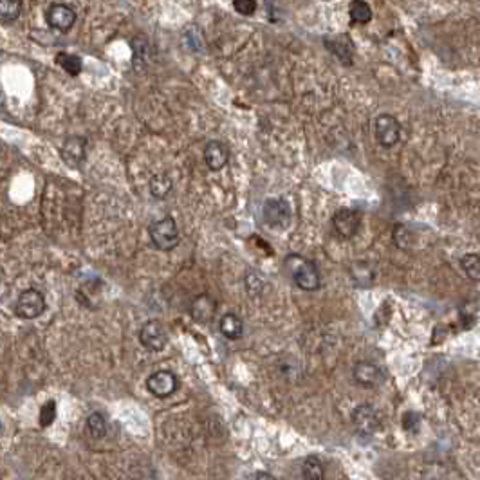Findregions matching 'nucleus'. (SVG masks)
Segmentation results:
<instances>
[{"mask_svg":"<svg viewBox=\"0 0 480 480\" xmlns=\"http://www.w3.org/2000/svg\"><path fill=\"white\" fill-rule=\"evenodd\" d=\"M286 266H288L292 280H294L298 288L303 289V291H316V289H320L322 278H320L316 266L311 260L300 257V255H289L286 258Z\"/></svg>","mask_w":480,"mask_h":480,"instance_id":"nucleus-1","label":"nucleus"},{"mask_svg":"<svg viewBox=\"0 0 480 480\" xmlns=\"http://www.w3.org/2000/svg\"><path fill=\"white\" fill-rule=\"evenodd\" d=\"M149 235L152 244L159 251H172L181 242L177 224H175V220L172 217H164L161 220H155V223L150 224Z\"/></svg>","mask_w":480,"mask_h":480,"instance_id":"nucleus-2","label":"nucleus"},{"mask_svg":"<svg viewBox=\"0 0 480 480\" xmlns=\"http://www.w3.org/2000/svg\"><path fill=\"white\" fill-rule=\"evenodd\" d=\"M45 311V298L38 289H25L16 300L15 312L22 320H35Z\"/></svg>","mask_w":480,"mask_h":480,"instance_id":"nucleus-3","label":"nucleus"},{"mask_svg":"<svg viewBox=\"0 0 480 480\" xmlns=\"http://www.w3.org/2000/svg\"><path fill=\"white\" fill-rule=\"evenodd\" d=\"M264 220L269 228L283 229L291 224V206L283 199H269L264 203Z\"/></svg>","mask_w":480,"mask_h":480,"instance_id":"nucleus-4","label":"nucleus"},{"mask_svg":"<svg viewBox=\"0 0 480 480\" xmlns=\"http://www.w3.org/2000/svg\"><path fill=\"white\" fill-rule=\"evenodd\" d=\"M352 422L362 435H374L379 428L381 421L377 416V410L372 405H359L352 412Z\"/></svg>","mask_w":480,"mask_h":480,"instance_id":"nucleus-5","label":"nucleus"},{"mask_svg":"<svg viewBox=\"0 0 480 480\" xmlns=\"http://www.w3.org/2000/svg\"><path fill=\"white\" fill-rule=\"evenodd\" d=\"M139 342L144 349H149L152 352H161L168 343V336H166V331L164 327L161 325V322L157 320H150V322L144 323L139 331Z\"/></svg>","mask_w":480,"mask_h":480,"instance_id":"nucleus-6","label":"nucleus"},{"mask_svg":"<svg viewBox=\"0 0 480 480\" xmlns=\"http://www.w3.org/2000/svg\"><path fill=\"white\" fill-rule=\"evenodd\" d=\"M376 138L381 147L392 149L401 138V123L394 116L381 114L376 119Z\"/></svg>","mask_w":480,"mask_h":480,"instance_id":"nucleus-7","label":"nucleus"},{"mask_svg":"<svg viewBox=\"0 0 480 480\" xmlns=\"http://www.w3.org/2000/svg\"><path fill=\"white\" fill-rule=\"evenodd\" d=\"M332 224H334V228H336L340 237L352 238V237H356V233L359 231V226H362V215H359V212H356V210L342 208L334 213Z\"/></svg>","mask_w":480,"mask_h":480,"instance_id":"nucleus-8","label":"nucleus"},{"mask_svg":"<svg viewBox=\"0 0 480 480\" xmlns=\"http://www.w3.org/2000/svg\"><path fill=\"white\" fill-rule=\"evenodd\" d=\"M62 159L71 168H79L87 159V139L81 136H71L62 144Z\"/></svg>","mask_w":480,"mask_h":480,"instance_id":"nucleus-9","label":"nucleus"},{"mask_svg":"<svg viewBox=\"0 0 480 480\" xmlns=\"http://www.w3.org/2000/svg\"><path fill=\"white\" fill-rule=\"evenodd\" d=\"M147 388L152 396L168 397L179 388V377L170 370H157L147 379Z\"/></svg>","mask_w":480,"mask_h":480,"instance_id":"nucleus-10","label":"nucleus"},{"mask_svg":"<svg viewBox=\"0 0 480 480\" xmlns=\"http://www.w3.org/2000/svg\"><path fill=\"white\" fill-rule=\"evenodd\" d=\"M352 377L357 385L365 388H376L385 381V374L381 368L370 362H357L352 366Z\"/></svg>","mask_w":480,"mask_h":480,"instance_id":"nucleus-11","label":"nucleus"},{"mask_svg":"<svg viewBox=\"0 0 480 480\" xmlns=\"http://www.w3.org/2000/svg\"><path fill=\"white\" fill-rule=\"evenodd\" d=\"M45 20L49 24L51 29L62 31V33H67V31L75 25L76 22V13L73 8L65 4H53L45 13Z\"/></svg>","mask_w":480,"mask_h":480,"instance_id":"nucleus-12","label":"nucleus"},{"mask_svg":"<svg viewBox=\"0 0 480 480\" xmlns=\"http://www.w3.org/2000/svg\"><path fill=\"white\" fill-rule=\"evenodd\" d=\"M204 161L210 170H223L229 161V150L223 141H210L204 149Z\"/></svg>","mask_w":480,"mask_h":480,"instance_id":"nucleus-13","label":"nucleus"},{"mask_svg":"<svg viewBox=\"0 0 480 480\" xmlns=\"http://www.w3.org/2000/svg\"><path fill=\"white\" fill-rule=\"evenodd\" d=\"M215 314V302L208 294H201L193 300L192 303V316L197 322H210Z\"/></svg>","mask_w":480,"mask_h":480,"instance_id":"nucleus-14","label":"nucleus"},{"mask_svg":"<svg viewBox=\"0 0 480 480\" xmlns=\"http://www.w3.org/2000/svg\"><path fill=\"white\" fill-rule=\"evenodd\" d=\"M351 275L354 278V282L359 286V288H370L374 280H376V271L372 268L370 264L365 262V260H357L351 266Z\"/></svg>","mask_w":480,"mask_h":480,"instance_id":"nucleus-15","label":"nucleus"},{"mask_svg":"<svg viewBox=\"0 0 480 480\" xmlns=\"http://www.w3.org/2000/svg\"><path fill=\"white\" fill-rule=\"evenodd\" d=\"M218 329L223 332V336H226L228 340H238L242 338L244 334V323L242 320L233 314V312H228L220 318V323H218Z\"/></svg>","mask_w":480,"mask_h":480,"instance_id":"nucleus-16","label":"nucleus"},{"mask_svg":"<svg viewBox=\"0 0 480 480\" xmlns=\"http://www.w3.org/2000/svg\"><path fill=\"white\" fill-rule=\"evenodd\" d=\"M173 188V179L170 173L159 172L150 179V193L155 199H166Z\"/></svg>","mask_w":480,"mask_h":480,"instance_id":"nucleus-17","label":"nucleus"},{"mask_svg":"<svg viewBox=\"0 0 480 480\" xmlns=\"http://www.w3.org/2000/svg\"><path fill=\"white\" fill-rule=\"evenodd\" d=\"M327 49H331L338 58L342 60L343 64H352V42L346 36H338L334 40H325Z\"/></svg>","mask_w":480,"mask_h":480,"instance_id":"nucleus-18","label":"nucleus"},{"mask_svg":"<svg viewBox=\"0 0 480 480\" xmlns=\"http://www.w3.org/2000/svg\"><path fill=\"white\" fill-rule=\"evenodd\" d=\"M56 64L71 76H78L81 73V69H84L81 60L76 55H69V53H58L56 55Z\"/></svg>","mask_w":480,"mask_h":480,"instance_id":"nucleus-19","label":"nucleus"},{"mask_svg":"<svg viewBox=\"0 0 480 480\" xmlns=\"http://www.w3.org/2000/svg\"><path fill=\"white\" fill-rule=\"evenodd\" d=\"M349 15H351L352 22H357V24H366L370 22L372 18V10L370 5L363 2V0H352L351 8H349Z\"/></svg>","mask_w":480,"mask_h":480,"instance_id":"nucleus-20","label":"nucleus"},{"mask_svg":"<svg viewBox=\"0 0 480 480\" xmlns=\"http://www.w3.org/2000/svg\"><path fill=\"white\" fill-rule=\"evenodd\" d=\"M325 475V470H323L322 461L318 457L311 455L303 461V468H302V477L303 479L309 480H320Z\"/></svg>","mask_w":480,"mask_h":480,"instance_id":"nucleus-21","label":"nucleus"},{"mask_svg":"<svg viewBox=\"0 0 480 480\" xmlns=\"http://www.w3.org/2000/svg\"><path fill=\"white\" fill-rule=\"evenodd\" d=\"M22 13L20 0H0V22H13Z\"/></svg>","mask_w":480,"mask_h":480,"instance_id":"nucleus-22","label":"nucleus"},{"mask_svg":"<svg viewBox=\"0 0 480 480\" xmlns=\"http://www.w3.org/2000/svg\"><path fill=\"white\" fill-rule=\"evenodd\" d=\"M87 428H89V433L94 439H103L107 435V419H105L103 414H99V412L90 414L89 419H87Z\"/></svg>","mask_w":480,"mask_h":480,"instance_id":"nucleus-23","label":"nucleus"},{"mask_svg":"<svg viewBox=\"0 0 480 480\" xmlns=\"http://www.w3.org/2000/svg\"><path fill=\"white\" fill-rule=\"evenodd\" d=\"M461 266L464 269V273L471 280L480 282V257L475 253H468L461 258Z\"/></svg>","mask_w":480,"mask_h":480,"instance_id":"nucleus-24","label":"nucleus"},{"mask_svg":"<svg viewBox=\"0 0 480 480\" xmlns=\"http://www.w3.org/2000/svg\"><path fill=\"white\" fill-rule=\"evenodd\" d=\"M56 419V403L55 401H47L42 408H40V426H51L55 422Z\"/></svg>","mask_w":480,"mask_h":480,"instance_id":"nucleus-25","label":"nucleus"},{"mask_svg":"<svg viewBox=\"0 0 480 480\" xmlns=\"http://www.w3.org/2000/svg\"><path fill=\"white\" fill-rule=\"evenodd\" d=\"M233 8L244 16H251L257 11V0H233Z\"/></svg>","mask_w":480,"mask_h":480,"instance_id":"nucleus-26","label":"nucleus"},{"mask_svg":"<svg viewBox=\"0 0 480 480\" xmlns=\"http://www.w3.org/2000/svg\"><path fill=\"white\" fill-rule=\"evenodd\" d=\"M253 477H255V479H269V480L275 479V477H273L271 473H264V471H258V473H255V475H253Z\"/></svg>","mask_w":480,"mask_h":480,"instance_id":"nucleus-27","label":"nucleus"},{"mask_svg":"<svg viewBox=\"0 0 480 480\" xmlns=\"http://www.w3.org/2000/svg\"><path fill=\"white\" fill-rule=\"evenodd\" d=\"M4 103H5V96H4V90H2V87H0V110L4 109Z\"/></svg>","mask_w":480,"mask_h":480,"instance_id":"nucleus-28","label":"nucleus"},{"mask_svg":"<svg viewBox=\"0 0 480 480\" xmlns=\"http://www.w3.org/2000/svg\"><path fill=\"white\" fill-rule=\"evenodd\" d=\"M0 433H2V422H0Z\"/></svg>","mask_w":480,"mask_h":480,"instance_id":"nucleus-29","label":"nucleus"}]
</instances>
